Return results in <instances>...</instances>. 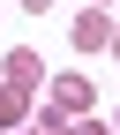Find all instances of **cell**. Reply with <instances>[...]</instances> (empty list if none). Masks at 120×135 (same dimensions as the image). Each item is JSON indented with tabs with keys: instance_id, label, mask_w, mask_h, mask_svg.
Returning a JSON list of instances; mask_svg holds the SVG:
<instances>
[{
	"instance_id": "1",
	"label": "cell",
	"mask_w": 120,
	"mask_h": 135,
	"mask_svg": "<svg viewBox=\"0 0 120 135\" xmlns=\"http://www.w3.org/2000/svg\"><path fill=\"white\" fill-rule=\"evenodd\" d=\"M75 45H83V53L113 45V15H105V8H83V15H75Z\"/></svg>"
},
{
	"instance_id": "2",
	"label": "cell",
	"mask_w": 120,
	"mask_h": 135,
	"mask_svg": "<svg viewBox=\"0 0 120 135\" xmlns=\"http://www.w3.org/2000/svg\"><path fill=\"white\" fill-rule=\"evenodd\" d=\"M30 120V90H15V83H0V135H15Z\"/></svg>"
},
{
	"instance_id": "3",
	"label": "cell",
	"mask_w": 120,
	"mask_h": 135,
	"mask_svg": "<svg viewBox=\"0 0 120 135\" xmlns=\"http://www.w3.org/2000/svg\"><path fill=\"white\" fill-rule=\"evenodd\" d=\"M53 105H60V113H90V75H60Z\"/></svg>"
},
{
	"instance_id": "4",
	"label": "cell",
	"mask_w": 120,
	"mask_h": 135,
	"mask_svg": "<svg viewBox=\"0 0 120 135\" xmlns=\"http://www.w3.org/2000/svg\"><path fill=\"white\" fill-rule=\"evenodd\" d=\"M0 68H8V83H15V90H30V83L45 75V68H38V53H23V45H15V53L0 60Z\"/></svg>"
},
{
	"instance_id": "5",
	"label": "cell",
	"mask_w": 120,
	"mask_h": 135,
	"mask_svg": "<svg viewBox=\"0 0 120 135\" xmlns=\"http://www.w3.org/2000/svg\"><path fill=\"white\" fill-rule=\"evenodd\" d=\"M60 135H105V128H90V120H83V128H60Z\"/></svg>"
},
{
	"instance_id": "6",
	"label": "cell",
	"mask_w": 120,
	"mask_h": 135,
	"mask_svg": "<svg viewBox=\"0 0 120 135\" xmlns=\"http://www.w3.org/2000/svg\"><path fill=\"white\" fill-rule=\"evenodd\" d=\"M23 8H30V15H45V8H53V0H23Z\"/></svg>"
},
{
	"instance_id": "7",
	"label": "cell",
	"mask_w": 120,
	"mask_h": 135,
	"mask_svg": "<svg viewBox=\"0 0 120 135\" xmlns=\"http://www.w3.org/2000/svg\"><path fill=\"white\" fill-rule=\"evenodd\" d=\"M113 53H120V23H113Z\"/></svg>"
},
{
	"instance_id": "8",
	"label": "cell",
	"mask_w": 120,
	"mask_h": 135,
	"mask_svg": "<svg viewBox=\"0 0 120 135\" xmlns=\"http://www.w3.org/2000/svg\"><path fill=\"white\" fill-rule=\"evenodd\" d=\"M90 8H105V0H90Z\"/></svg>"
}]
</instances>
